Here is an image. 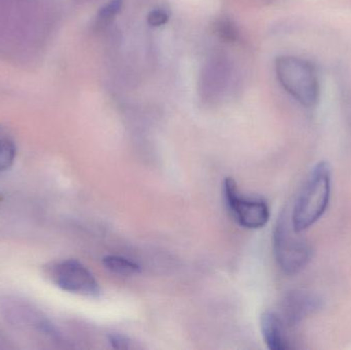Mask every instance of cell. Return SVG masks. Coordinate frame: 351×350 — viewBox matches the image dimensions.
<instances>
[{
	"mask_svg": "<svg viewBox=\"0 0 351 350\" xmlns=\"http://www.w3.org/2000/svg\"><path fill=\"white\" fill-rule=\"evenodd\" d=\"M331 191L330 164L326 162H319L309 173L290 214L293 227L296 232H305L323 217L329 205Z\"/></svg>",
	"mask_w": 351,
	"mask_h": 350,
	"instance_id": "6da1fadb",
	"label": "cell"
},
{
	"mask_svg": "<svg viewBox=\"0 0 351 350\" xmlns=\"http://www.w3.org/2000/svg\"><path fill=\"white\" fill-rule=\"evenodd\" d=\"M278 82L299 104L311 108L319 98V80L315 66L302 58L282 55L276 61Z\"/></svg>",
	"mask_w": 351,
	"mask_h": 350,
	"instance_id": "7a4b0ae2",
	"label": "cell"
},
{
	"mask_svg": "<svg viewBox=\"0 0 351 350\" xmlns=\"http://www.w3.org/2000/svg\"><path fill=\"white\" fill-rule=\"evenodd\" d=\"M293 227L290 214H280L274 229V254L280 271L288 275L300 273L311 260V245Z\"/></svg>",
	"mask_w": 351,
	"mask_h": 350,
	"instance_id": "3957f363",
	"label": "cell"
},
{
	"mask_svg": "<svg viewBox=\"0 0 351 350\" xmlns=\"http://www.w3.org/2000/svg\"><path fill=\"white\" fill-rule=\"evenodd\" d=\"M225 205L233 219L247 229H260L270 218L269 207L263 199L243 195L232 178L223 182Z\"/></svg>",
	"mask_w": 351,
	"mask_h": 350,
	"instance_id": "277c9868",
	"label": "cell"
},
{
	"mask_svg": "<svg viewBox=\"0 0 351 350\" xmlns=\"http://www.w3.org/2000/svg\"><path fill=\"white\" fill-rule=\"evenodd\" d=\"M51 277L58 288L67 293L82 297H100L101 288L96 277L80 261L67 259L58 262L51 267Z\"/></svg>",
	"mask_w": 351,
	"mask_h": 350,
	"instance_id": "5b68a950",
	"label": "cell"
},
{
	"mask_svg": "<svg viewBox=\"0 0 351 350\" xmlns=\"http://www.w3.org/2000/svg\"><path fill=\"white\" fill-rule=\"evenodd\" d=\"M232 69L223 55H214L208 60L200 72L198 92L204 101L220 100L230 86Z\"/></svg>",
	"mask_w": 351,
	"mask_h": 350,
	"instance_id": "8992f818",
	"label": "cell"
},
{
	"mask_svg": "<svg viewBox=\"0 0 351 350\" xmlns=\"http://www.w3.org/2000/svg\"><path fill=\"white\" fill-rule=\"evenodd\" d=\"M322 306L323 301L317 294L306 290H293L282 301L280 316L287 327L291 328L317 314Z\"/></svg>",
	"mask_w": 351,
	"mask_h": 350,
	"instance_id": "52a82bcc",
	"label": "cell"
},
{
	"mask_svg": "<svg viewBox=\"0 0 351 350\" xmlns=\"http://www.w3.org/2000/svg\"><path fill=\"white\" fill-rule=\"evenodd\" d=\"M287 325L280 314L265 312L260 316V331L264 343L270 350H287L291 349L290 340L287 334Z\"/></svg>",
	"mask_w": 351,
	"mask_h": 350,
	"instance_id": "ba28073f",
	"label": "cell"
},
{
	"mask_svg": "<svg viewBox=\"0 0 351 350\" xmlns=\"http://www.w3.org/2000/svg\"><path fill=\"white\" fill-rule=\"evenodd\" d=\"M6 312H8V316L14 322L24 324L25 326L33 327L51 338L62 340L61 333L58 331V329L49 320L41 316L40 314L34 312L32 308L20 304V305H16V308L14 305L10 306Z\"/></svg>",
	"mask_w": 351,
	"mask_h": 350,
	"instance_id": "9c48e42d",
	"label": "cell"
},
{
	"mask_svg": "<svg viewBox=\"0 0 351 350\" xmlns=\"http://www.w3.org/2000/svg\"><path fill=\"white\" fill-rule=\"evenodd\" d=\"M16 158V144L12 134L0 127V173L12 168Z\"/></svg>",
	"mask_w": 351,
	"mask_h": 350,
	"instance_id": "30bf717a",
	"label": "cell"
},
{
	"mask_svg": "<svg viewBox=\"0 0 351 350\" xmlns=\"http://www.w3.org/2000/svg\"><path fill=\"white\" fill-rule=\"evenodd\" d=\"M103 264L106 267L107 271L123 277H130V275H136L141 271V267L125 257L115 256L110 255L103 259Z\"/></svg>",
	"mask_w": 351,
	"mask_h": 350,
	"instance_id": "8fae6325",
	"label": "cell"
},
{
	"mask_svg": "<svg viewBox=\"0 0 351 350\" xmlns=\"http://www.w3.org/2000/svg\"><path fill=\"white\" fill-rule=\"evenodd\" d=\"M121 8H123V0H111L110 2H108L104 8H101L100 12H99L98 20L100 24L108 23L109 21L114 18L117 14L121 12Z\"/></svg>",
	"mask_w": 351,
	"mask_h": 350,
	"instance_id": "7c38bea8",
	"label": "cell"
},
{
	"mask_svg": "<svg viewBox=\"0 0 351 350\" xmlns=\"http://www.w3.org/2000/svg\"><path fill=\"white\" fill-rule=\"evenodd\" d=\"M219 35L226 40H234L237 36V30L234 25L229 21H221L217 26Z\"/></svg>",
	"mask_w": 351,
	"mask_h": 350,
	"instance_id": "4fadbf2b",
	"label": "cell"
},
{
	"mask_svg": "<svg viewBox=\"0 0 351 350\" xmlns=\"http://www.w3.org/2000/svg\"><path fill=\"white\" fill-rule=\"evenodd\" d=\"M169 21L168 12L162 8H158V10H152L148 16V23L150 26L152 27H160L162 25L166 24Z\"/></svg>",
	"mask_w": 351,
	"mask_h": 350,
	"instance_id": "5bb4252c",
	"label": "cell"
},
{
	"mask_svg": "<svg viewBox=\"0 0 351 350\" xmlns=\"http://www.w3.org/2000/svg\"><path fill=\"white\" fill-rule=\"evenodd\" d=\"M108 341L113 349H125L131 347L130 339L123 336V335L117 334V333H112V334L109 335Z\"/></svg>",
	"mask_w": 351,
	"mask_h": 350,
	"instance_id": "9a60e30c",
	"label": "cell"
},
{
	"mask_svg": "<svg viewBox=\"0 0 351 350\" xmlns=\"http://www.w3.org/2000/svg\"><path fill=\"white\" fill-rule=\"evenodd\" d=\"M2 201H3V197H2L1 195H0V203H1Z\"/></svg>",
	"mask_w": 351,
	"mask_h": 350,
	"instance_id": "2e32d148",
	"label": "cell"
}]
</instances>
